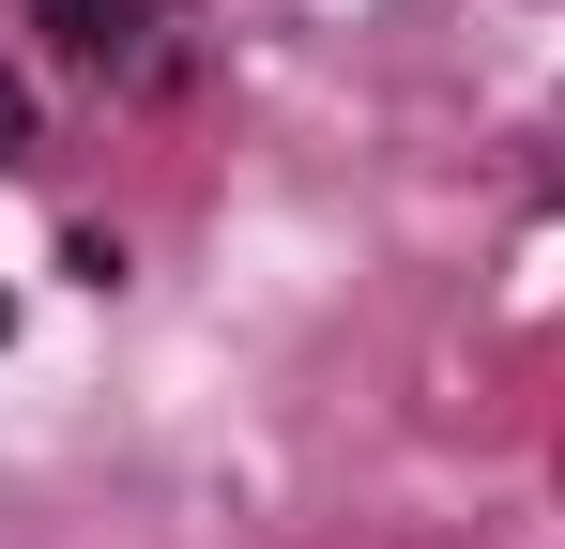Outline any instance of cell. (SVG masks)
<instances>
[{
    "instance_id": "cell-1",
    "label": "cell",
    "mask_w": 565,
    "mask_h": 549,
    "mask_svg": "<svg viewBox=\"0 0 565 549\" xmlns=\"http://www.w3.org/2000/svg\"><path fill=\"white\" fill-rule=\"evenodd\" d=\"M46 31H62L77 62H107V46H122V0H46Z\"/></svg>"
},
{
    "instance_id": "cell-2",
    "label": "cell",
    "mask_w": 565,
    "mask_h": 549,
    "mask_svg": "<svg viewBox=\"0 0 565 549\" xmlns=\"http://www.w3.org/2000/svg\"><path fill=\"white\" fill-rule=\"evenodd\" d=\"M0 153H31V92L15 77H0Z\"/></svg>"
},
{
    "instance_id": "cell-3",
    "label": "cell",
    "mask_w": 565,
    "mask_h": 549,
    "mask_svg": "<svg viewBox=\"0 0 565 549\" xmlns=\"http://www.w3.org/2000/svg\"><path fill=\"white\" fill-rule=\"evenodd\" d=\"M0 321H15V305H0Z\"/></svg>"
}]
</instances>
